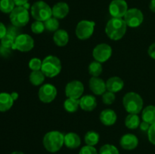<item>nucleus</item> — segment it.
Returning a JSON list of instances; mask_svg holds the SVG:
<instances>
[{
	"label": "nucleus",
	"instance_id": "nucleus-1",
	"mask_svg": "<svg viewBox=\"0 0 155 154\" xmlns=\"http://www.w3.org/2000/svg\"><path fill=\"white\" fill-rule=\"evenodd\" d=\"M127 25L124 18H112L107 21L105 27V33L107 37L114 41H117L125 36Z\"/></svg>",
	"mask_w": 155,
	"mask_h": 154
},
{
	"label": "nucleus",
	"instance_id": "nucleus-2",
	"mask_svg": "<svg viewBox=\"0 0 155 154\" xmlns=\"http://www.w3.org/2000/svg\"><path fill=\"white\" fill-rule=\"evenodd\" d=\"M42 143L48 152L54 153L64 145V134L59 131H48L44 135Z\"/></svg>",
	"mask_w": 155,
	"mask_h": 154
},
{
	"label": "nucleus",
	"instance_id": "nucleus-3",
	"mask_svg": "<svg viewBox=\"0 0 155 154\" xmlns=\"http://www.w3.org/2000/svg\"><path fill=\"white\" fill-rule=\"evenodd\" d=\"M143 104L142 98L136 92H128L123 98L124 109L130 114H139L143 110Z\"/></svg>",
	"mask_w": 155,
	"mask_h": 154
},
{
	"label": "nucleus",
	"instance_id": "nucleus-4",
	"mask_svg": "<svg viewBox=\"0 0 155 154\" xmlns=\"http://www.w3.org/2000/svg\"><path fill=\"white\" fill-rule=\"evenodd\" d=\"M45 75L48 78H54L57 76L61 71V62L58 57L54 55H48L42 60V68Z\"/></svg>",
	"mask_w": 155,
	"mask_h": 154
},
{
	"label": "nucleus",
	"instance_id": "nucleus-5",
	"mask_svg": "<svg viewBox=\"0 0 155 154\" xmlns=\"http://www.w3.org/2000/svg\"><path fill=\"white\" fill-rule=\"evenodd\" d=\"M30 13L36 21L42 22L52 17L51 8L44 1H37L33 3L30 8Z\"/></svg>",
	"mask_w": 155,
	"mask_h": 154
},
{
	"label": "nucleus",
	"instance_id": "nucleus-6",
	"mask_svg": "<svg viewBox=\"0 0 155 154\" xmlns=\"http://www.w3.org/2000/svg\"><path fill=\"white\" fill-rule=\"evenodd\" d=\"M9 18L12 25L20 28L25 27L30 21L28 9L24 6H16L9 14Z\"/></svg>",
	"mask_w": 155,
	"mask_h": 154
},
{
	"label": "nucleus",
	"instance_id": "nucleus-7",
	"mask_svg": "<svg viewBox=\"0 0 155 154\" xmlns=\"http://www.w3.org/2000/svg\"><path fill=\"white\" fill-rule=\"evenodd\" d=\"M95 23L92 21L83 20L77 24L75 33L80 40H86L92 36L95 30Z\"/></svg>",
	"mask_w": 155,
	"mask_h": 154
},
{
	"label": "nucleus",
	"instance_id": "nucleus-8",
	"mask_svg": "<svg viewBox=\"0 0 155 154\" xmlns=\"http://www.w3.org/2000/svg\"><path fill=\"white\" fill-rule=\"evenodd\" d=\"M124 20L125 21L127 27L136 28L143 23L144 15L142 11L136 8H133L128 9L126 14L124 15Z\"/></svg>",
	"mask_w": 155,
	"mask_h": 154
},
{
	"label": "nucleus",
	"instance_id": "nucleus-9",
	"mask_svg": "<svg viewBox=\"0 0 155 154\" xmlns=\"http://www.w3.org/2000/svg\"><path fill=\"white\" fill-rule=\"evenodd\" d=\"M58 91L54 85L50 83H45L41 85L38 91V96L40 101L45 104L51 103L57 97Z\"/></svg>",
	"mask_w": 155,
	"mask_h": 154
},
{
	"label": "nucleus",
	"instance_id": "nucleus-10",
	"mask_svg": "<svg viewBox=\"0 0 155 154\" xmlns=\"http://www.w3.org/2000/svg\"><path fill=\"white\" fill-rule=\"evenodd\" d=\"M34 47V40L33 37L27 33H21L15 39L13 50H18L21 52L31 51Z\"/></svg>",
	"mask_w": 155,
	"mask_h": 154
},
{
	"label": "nucleus",
	"instance_id": "nucleus-11",
	"mask_svg": "<svg viewBox=\"0 0 155 154\" xmlns=\"http://www.w3.org/2000/svg\"><path fill=\"white\" fill-rule=\"evenodd\" d=\"M112 55V48L108 44L101 43L97 45L92 51V56L95 60L104 63L110 58Z\"/></svg>",
	"mask_w": 155,
	"mask_h": 154
},
{
	"label": "nucleus",
	"instance_id": "nucleus-12",
	"mask_svg": "<svg viewBox=\"0 0 155 154\" xmlns=\"http://www.w3.org/2000/svg\"><path fill=\"white\" fill-rule=\"evenodd\" d=\"M84 92V85L79 80L69 82L65 87V95L68 98L80 99Z\"/></svg>",
	"mask_w": 155,
	"mask_h": 154
},
{
	"label": "nucleus",
	"instance_id": "nucleus-13",
	"mask_svg": "<svg viewBox=\"0 0 155 154\" xmlns=\"http://www.w3.org/2000/svg\"><path fill=\"white\" fill-rule=\"evenodd\" d=\"M108 9L112 18H124L129 9L128 4L125 0H112Z\"/></svg>",
	"mask_w": 155,
	"mask_h": 154
},
{
	"label": "nucleus",
	"instance_id": "nucleus-14",
	"mask_svg": "<svg viewBox=\"0 0 155 154\" xmlns=\"http://www.w3.org/2000/svg\"><path fill=\"white\" fill-rule=\"evenodd\" d=\"M89 86L92 93L95 95H102L107 90L106 82L99 77H91L89 81Z\"/></svg>",
	"mask_w": 155,
	"mask_h": 154
},
{
	"label": "nucleus",
	"instance_id": "nucleus-15",
	"mask_svg": "<svg viewBox=\"0 0 155 154\" xmlns=\"http://www.w3.org/2000/svg\"><path fill=\"white\" fill-rule=\"evenodd\" d=\"M121 147L127 150H133L139 145V139L135 134L128 133L122 136L120 140Z\"/></svg>",
	"mask_w": 155,
	"mask_h": 154
},
{
	"label": "nucleus",
	"instance_id": "nucleus-16",
	"mask_svg": "<svg viewBox=\"0 0 155 154\" xmlns=\"http://www.w3.org/2000/svg\"><path fill=\"white\" fill-rule=\"evenodd\" d=\"M99 119L105 126H111L114 125L117 119V116L114 110L111 109H105L100 113Z\"/></svg>",
	"mask_w": 155,
	"mask_h": 154
},
{
	"label": "nucleus",
	"instance_id": "nucleus-17",
	"mask_svg": "<svg viewBox=\"0 0 155 154\" xmlns=\"http://www.w3.org/2000/svg\"><path fill=\"white\" fill-rule=\"evenodd\" d=\"M52 17L57 18V19H64L68 16L70 11L69 5L66 2H59L54 5L52 8Z\"/></svg>",
	"mask_w": 155,
	"mask_h": 154
},
{
	"label": "nucleus",
	"instance_id": "nucleus-18",
	"mask_svg": "<svg viewBox=\"0 0 155 154\" xmlns=\"http://www.w3.org/2000/svg\"><path fill=\"white\" fill-rule=\"evenodd\" d=\"M97 107V101L95 96L86 95L80 98V107L83 110L90 112L95 110Z\"/></svg>",
	"mask_w": 155,
	"mask_h": 154
},
{
	"label": "nucleus",
	"instance_id": "nucleus-19",
	"mask_svg": "<svg viewBox=\"0 0 155 154\" xmlns=\"http://www.w3.org/2000/svg\"><path fill=\"white\" fill-rule=\"evenodd\" d=\"M107 90L113 93H117L122 90L124 87V82L120 77L112 76L106 82Z\"/></svg>",
	"mask_w": 155,
	"mask_h": 154
},
{
	"label": "nucleus",
	"instance_id": "nucleus-20",
	"mask_svg": "<svg viewBox=\"0 0 155 154\" xmlns=\"http://www.w3.org/2000/svg\"><path fill=\"white\" fill-rule=\"evenodd\" d=\"M81 144L80 137L75 132H68L64 134V145L68 149H74Z\"/></svg>",
	"mask_w": 155,
	"mask_h": 154
},
{
	"label": "nucleus",
	"instance_id": "nucleus-21",
	"mask_svg": "<svg viewBox=\"0 0 155 154\" xmlns=\"http://www.w3.org/2000/svg\"><path fill=\"white\" fill-rule=\"evenodd\" d=\"M53 41L54 44L58 47H64L68 45L69 42V35L66 30L59 29L54 32L53 36Z\"/></svg>",
	"mask_w": 155,
	"mask_h": 154
},
{
	"label": "nucleus",
	"instance_id": "nucleus-22",
	"mask_svg": "<svg viewBox=\"0 0 155 154\" xmlns=\"http://www.w3.org/2000/svg\"><path fill=\"white\" fill-rule=\"evenodd\" d=\"M15 101L12 98L11 94L7 92L0 93V112H6L13 106Z\"/></svg>",
	"mask_w": 155,
	"mask_h": 154
},
{
	"label": "nucleus",
	"instance_id": "nucleus-23",
	"mask_svg": "<svg viewBox=\"0 0 155 154\" xmlns=\"http://www.w3.org/2000/svg\"><path fill=\"white\" fill-rule=\"evenodd\" d=\"M142 120L150 125L155 123V106L149 105L145 107L142 111Z\"/></svg>",
	"mask_w": 155,
	"mask_h": 154
},
{
	"label": "nucleus",
	"instance_id": "nucleus-24",
	"mask_svg": "<svg viewBox=\"0 0 155 154\" xmlns=\"http://www.w3.org/2000/svg\"><path fill=\"white\" fill-rule=\"evenodd\" d=\"M45 77L46 76L41 69L40 70L32 71L29 75V80L33 85L39 86L43 85L42 83L45 81Z\"/></svg>",
	"mask_w": 155,
	"mask_h": 154
},
{
	"label": "nucleus",
	"instance_id": "nucleus-25",
	"mask_svg": "<svg viewBox=\"0 0 155 154\" xmlns=\"http://www.w3.org/2000/svg\"><path fill=\"white\" fill-rule=\"evenodd\" d=\"M125 125L127 128L129 129H136L139 127L140 125V118H139L138 114H130L129 113L127 116L126 117L125 121Z\"/></svg>",
	"mask_w": 155,
	"mask_h": 154
},
{
	"label": "nucleus",
	"instance_id": "nucleus-26",
	"mask_svg": "<svg viewBox=\"0 0 155 154\" xmlns=\"http://www.w3.org/2000/svg\"><path fill=\"white\" fill-rule=\"evenodd\" d=\"M64 109L68 113H74L78 110L80 107V99H74V98H69L66 99L64 102Z\"/></svg>",
	"mask_w": 155,
	"mask_h": 154
},
{
	"label": "nucleus",
	"instance_id": "nucleus-27",
	"mask_svg": "<svg viewBox=\"0 0 155 154\" xmlns=\"http://www.w3.org/2000/svg\"><path fill=\"white\" fill-rule=\"evenodd\" d=\"M100 136L98 132L95 131H89L86 133L84 137L85 143L89 146H95L99 142Z\"/></svg>",
	"mask_w": 155,
	"mask_h": 154
},
{
	"label": "nucleus",
	"instance_id": "nucleus-28",
	"mask_svg": "<svg viewBox=\"0 0 155 154\" xmlns=\"http://www.w3.org/2000/svg\"><path fill=\"white\" fill-rule=\"evenodd\" d=\"M88 71H89V73L92 76L98 77L102 73L103 71V67L102 65H101V63L96 61V60L92 61V63H89V67H88Z\"/></svg>",
	"mask_w": 155,
	"mask_h": 154
},
{
	"label": "nucleus",
	"instance_id": "nucleus-29",
	"mask_svg": "<svg viewBox=\"0 0 155 154\" xmlns=\"http://www.w3.org/2000/svg\"><path fill=\"white\" fill-rule=\"evenodd\" d=\"M15 7L13 0H0V11L2 13L10 14Z\"/></svg>",
	"mask_w": 155,
	"mask_h": 154
},
{
	"label": "nucleus",
	"instance_id": "nucleus-30",
	"mask_svg": "<svg viewBox=\"0 0 155 154\" xmlns=\"http://www.w3.org/2000/svg\"><path fill=\"white\" fill-rule=\"evenodd\" d=\"M44 24H45V30L49 32H56L58 30H59V26H60L58 19L54 17L48 18L47 21L44 22Z\"/></svg>",
	"mask_w": 155,
	"mask_h": 154
},
{
	"label": "nucleus",
	"instance_id": "nucleus-31",
	"mask_svg": "<svg viewBox=\"0 0 155 154\" xmlns=\"http://www.w3.org/2000/svg\"><path fill=\"white\" fill-rule=\"evenodd\" d=\"M99 154H120V152L114 145L106 143L101 146L99 149Z\"/></svg>",
	"mask_w": 155,
	"mask_h": 154
},
{
	"label": "nucleus",
	"instance_id": "nucleus-32",
	"mask_svg": "<svg viewBox=\"0 0 155 154\" xmlns=\"http://www.w3.org/2000/svg\"><path fill=\"white\" fill-rule=\"evenodd\" d=\"M31 30L35 34H41L45 30V24L42 21H36L31 24Z\"/></svg>",
	"mask_w": 155,
	"mask_h": 154
},
{
	"label": "nucleus",
	"instance_id": "nucleus-33",
	"mask_svg": "<svg viewBox=\"0 0 155 154\" xmlns=\"http://www.w3.org/2000/svg\"><path fill=\"white\" fill-rule=\"evenodd\" d=\"M116 99L115 93H113L111 91H105L102 95V102L106 105H111L114 104Z\"/></svg>",
	"mask_w": 155,
	"mask_h": 154
},
{
	"label": "nucleus",
	"instance_id": "nucleus-34",
	"mask_svg": "<svg viewBox=\"0 0 155 154\" xmlns=\"http://www.w3.org/2000/svg\"><path fill=\"white\" fill-rule=\"evenodd\" d=\"M0 41H1V44H0V45H2V46L6 47V48H12V49L13 50L15 39L14 37H12V36H10V35L6 33L5 36Z\"/></svg>",
	"mask_w": 155,
	"mask_h": 154
},
{
	"label": "nucleus",
	"instance_id": "nucleus-35",
	"mask_svg": "<svg viewBox=\"0 0 155 154\" xmlns=\"http://www.w3.org/2000/svg\"><path fill=\"white\" fill-rule=\"evenodd\" d=\"M42 60H40L38 57H33V58L30 59V60L29 61L28 66L32 71L40 70L41 68H42Z\"/></svg>",
	"mask_w": 155,
	"mask_h": 154
},
{
	"label": "nucleus",
	"instance_id": "nucleus-36",
	"mask_svg": "<svg viewBox=\"0 0 155 154\" xmlns=\"http://www.w3.org/2000/svg\"><path fill=\"white\" fill-rule=\"evenodd\" d=\"M7 34L10 35L12 37L16 39L19 35L21 34V28L12 24V25H10L9 27H7Z\"/></svg>",
	"mask_w": 155,
	"mask_h": 154
},
{
	"label": "nucleus",
	"instance_id": "nucleus-37",
	"mask_svg": "<svg viewBox=\"0 0 155 154\" xmlns=\"http://www.w3.org/2000/svg\"><path fill=\"white\" fill-rule=\"evenodd\" d=\"M79 154H98V151H97L96 148L95 146H89V145H86V146H83L80 149Z\"/></svg>",
	"mask_w": 155,
	"mask_h": 154
},
{
	"label": "nucleus",
	"instance_id": "nucleus-38",
	"mask_svg": "<svg viewBox=\"0 0 155 154\" xmlns=\"http://www.w3.org/2000/svg\"><path fill=\"white\" fill-rule=\"evenodd\" d=\"M148 137L150 143L155 145V123L152 124L150 126L148 131Z\"/></svg>",
	"mask_w": 155,
	"mask_h": 154
},
{
	"label": "nucleus",
	"instance_id": "nucleus-39",
	"mask_svg": "<svg viewBox=\"0 0 155 154\" xmlns=\"http://www.w3.org/2000/svg\"><path fill=\"white\" fill-rule=\"evenodd\" d=\"M12 48H6V47L0 45V56L5 57V58H7L12 54Z\"/></svg>",
	"mask_w": 155,
	"mask_h": 154
},
{
	"label": "nucleus",
	"instance_id": "nucleus-40",
	"mask_svg": "<svg viewBox=\"0 0 155 154\" xmlns=\"http://www.w3.org/2000/svg\"><path fill=\"white\" fill-rule=\"evenodd\" d=\"M7 33V27L2 22L0 21V40L4 37Z\"/></svg>",
	"mask_w": 155,
	"mask_h": 154
},
{
	"label": "nucleus",
	"instance_id": "nucleus-41",
	"mask_svg": "<svg viewBox=\"0 0 155 154\" xmlns=\"http://www.w3.org/2000/svg\"><path fill=\"white\" fill-rule=\"evenodd\" d=\"M148 54L152 59L155 60V42L151 44L148 49Z\"/></svg>",
	"mask_w": 155,
	"mask_h": 154
},
{
	"label": "nucleus",
	"instance_id": "nucleus-42",
	"mask_svg": "<svg viewBox=\"0 0 155 154\" xmlns=\"http://www.w3.org/2000/svg\"><path fill=\"white\" fill-rule=\"evenodd\" d=\"M150 126H151V125L148 124V122H145V121H142L140 123V125H139V128H140V129L142 130V131H148Z\"/></svg>",
	"mask_w": 155,
	"mask_h": 154
},
{
	"label": "nucleus",
	"instance_id": "nucleus-43",
	"mask_svg": "<svg viewBox=\"0 0 155 154\" xmlns=\"http://www.w3.org/2000/svg\"><path fill=\"white\" fill-rule=\"evenodd\" d=\"M16 6H24L28 3L29 0H13Z\"/></svg>",
	"mask_w": 155,
	"mask_h": 154
},
{
	"label": "nucleus",
	"instance_id": "nucleus-44",
	"mask_svg": "<svg viewBox=\"0 0 155 154\" xmlns=\"http://www.w3.org/2000/svg\"><path fill=\"white\" fill-rule=\"evenodd\" d=\"M149 8L151 11L155 13V0H151L149 5Z\"/></svg>",
	"mask_w": 155,
	"mask_h": 154
},
{
	"label": "nucleus",
	"instance_id": "nucleus-45",
	"mask_svg": "<svg viewBox=\"0 0 155 154\" xmlns=\"http://www.w3.org/2000/svg\"><path fill=\"white\" fill-rule=\"evenodd\" d=\"M11 95H12V98H13V100L15 101L18 98V93H17V92H12L11 94Z\"/></svg>",
	"mask_w": 155,
	"mask_h": 154
},
{
	"label": "nucleus",
	"instance_id": "nucleus-46",
	"mask_svg": "<svg viewBox=\"0 0 155 154\" xmlns=\"http://www.w3.org/2000/svg\"><path fill=\"white\" fill-rule=\"evenodd\" d=\"M11 154H25V153L21 152V151H15V152H12Z\"/></svg>",
	"mask_w": 155,
	"mask_h": 154
}]
</instances>
